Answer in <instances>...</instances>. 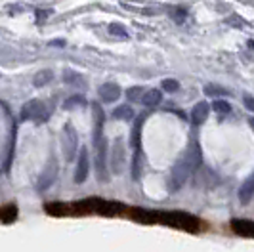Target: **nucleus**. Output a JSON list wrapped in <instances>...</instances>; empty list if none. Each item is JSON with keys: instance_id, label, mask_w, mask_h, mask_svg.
<instances>
[{"instance_id": "aec40b11", "label": "nucleus", "mask_w": 254, "mask_h": 252, "mask_svg": "<svg viewBox=\"0 0 254 252\" xmlns=\"http://www.w3.org/2000/svg\"><path fill=\"white\" fill-rule=\"evenodd\" d=\"M212 109H214V111H216L218 115H228V113H229V109H231V107H229V103H228V101L216 100V101H214V103H212Z\"/></svg>"}, {"instance_id": "b1692460", "label": "nucleus", "mask_w": 254, "mask_h": 252, "mask_svg": "<svg viewBox=\"0 0 254 252\" xmlns=\"http://www.w3.org/2000/svg\"><path fill=\"white\" fill-rule=\"evenodd\" d=\"M249 125H251V128L254 130V119H251V121H249Z\"/></svg>"}, {"instance_id": "4be33fe9", "label": "nucleus", "mask_w": 254, "mask_h": 252, "mask_svg": "<svg viewBox=\"0 0 254 252\" xmlns=\"http://www.w3.org/2000/svg\"><path fill=\"white\" fill-rule=\"evenodd\" d=\"M109 33L119 35V37H127V31H123V27L121 25H109Z\"/></svg>"}, {"instance_id": "6e6552de", "label": "nucleus", "mask_w": 254, "mask_h": 252, "mask_svg": "<svg viewBox=\"0 0 254 252\" xmlns=\"http://www.w3.org/2000/svg\"><path fill=\"white\" fill-rule=\"evenodd\" d=\"M58 172H60L58 159H56V155L52 153L50 159H48V163H46V166H44V170H42V174L38 176V182H37L38 191H46L50 186H54V182H56V178H58Z\"/></svg>"}, {"instance_id": "412c9836", "label": "nucleus", "mask_w": 254, "mask_h": 252, "mask_svg": "<svg viewBox=\"0 0 254 252\" xmlns=\"http://www.w3.org/2000/svg\"><path fill=\"white\" fill-rule=\"evenodd\" d=\"M163 90L170 92V94H174V92H178L180 90V82L178 80H174V78H165V80H163Z\"/></svg>"}, {"instance_id": "0eeeda50", "label": "nucleus", "mask_w": 254, "mask_h": 252, "mask_svg": "<svg viewBox=\"0 0 254 252\" xmlns=\"http://www.w3.org/2000/svg\"><path fill=\"white\" fill-rule=\"evenodd\" d=\"M62 147H64L65 161H73L78 157V136L73 125L64 126V134H62Z\"/></svg>"}, {"instance_id": "dca6fc26", "label": "nucleus", "mask_w": 254, "mask_h": 252, "mask_svg": "<svg viewBox=\"0 0 254 252\" xmlns=\"http://www.w3.org/2000/svg\"><path fill=\"white\" fill-rule=\"evenodd\" d=\"M113 117L115 119H121V121H130L134 117V111H132L130 105H119L113 111Z\"/></svg>"}, {"instance_id": "f8f14e48", "label": "nucleus", "mask_w": 254, "mask_h": 252, "mask_svg": "<svg viewBox=\"0 0 254 252\" xmlns=\"http://www.w3.org/2000/svg\"><path fill=\"white\" fill-rule=\"evenodd\" d=\"M161 100H163V92H161V90H157V88H151L143 94L141 103H143L145 107H157V105L161 103Z\"/></svg>"}, {"instance_id": "f257e3e1", "label": "nucleus", "mask_w": 254, "mask_h": 252, "mask_svg": "<svg viewBox=\"0 0 254 252\" xmlns=\"http://www.w3.org/2000/svg\"><path fill=\"white\" fill-rule=\"evenodd\" d=\"M94 113V153H96V174L98 180L105 184L109 180V164H107V157H109V145H107V138L103 136V123H105V115L100 105L92 107Z\"/></svg>"}, {"instance_id": "ddd939ff", "label": "nucleus", "mask_w": 254, "mask_h": 252, "mask_svg": "<svg viewBox=\"0 0 254 252\" xmlns=\"http://www.w3.org/2000/svg\"><path fill=\"white\" fill-rule=\"evenodd\" d=\"M253 197H254V174L249 178V180L241 186V189H239V199H241L243 204L251 202Z\"/></svg>"}, {"instance_id": "f03ea898", "label": "nucleus", "mask_w": 254, "mask_h": 252, "mask_svg": "<svg viewBox=\"0 0 254 252\" xmlns=\"http://www.w3.org/2000/svg\"><path fill=\"white\" fill-rule=\"evenodd\" d=\"M203 155H201V147L197 141H191L190 147L186 149L184 157L180 159L178 163L172 166L170 170V178H168V188L172 191H178L188 180L191 178V174L201 166Z\"/></svg>"}, {"instance_id": "5701e85b", "label": "nucleus", "mask_w": 254, "mask_h": 252, "mask_svg": "<svg viewBox=\"0 0 254 252\" xmlns=\"http://www.w3.org/2000/svg\"><path fill=\"white\" fill-rule=\"evenodd\" d=\"M243 101H245V107H247L249 111H254V98H251V96H245V98H243Z\"/></svg>"}, {"instance_id": "7ed1b4c3", "label": "nucleus", "mask_w": 254, "mask_h": 252, "mask_svg": "<svg viewBox=\"0 0 254 252\" xmlns=\"http://www.w3.org/2000/svg\"><path fill=\"white\" fill-rule=\"evenodd\" d=\"M132 218L143 222V224H151V222H161L165 226L180 227V229H195L199 226V220L195 216H190L186 212H168V210H141V208H134L132 210Z\"/></svg>"}, {"instance_id": "4468645a", "label": "nucleus", "mask_w": 254, "mask_h": 252, "mask_svg": "<svg viewBox=\"0 0 254 252\" xmlns=\"http://www.w3.org/2000/svg\"><path fill=\"white\" fill-rule=\"evenodd\" d=\"M44 210L52 216H67L71 212V206L65 202H48V204H44Z\"/></svg>"}, {"instance_id": "6ab92c4d", "label": "nucleus", "mask_w": 254, "mask_h": 252, "mask_svg": "<svg viewBox=\"0 0 254 252\" xmlns=\"http://www.w3.org/2000/svg\"><path fill=\"white\" fill-rule=\"evenodd\" d=\"M86 100L82 98V96H73V98H67L64 103L65 109H73V107H78V105H84Z\"/></svg>"}, {"instance_id": "9d476101", "label": "nucleus", "mask_w": 254, "mask_h": 252, "mask_svg": "<svg viewBox=\"0 0 254 252\" xmlns=\"http://www.w3.org/2000/svg\"><path fill=\"white\" fill-rule=\"evenodd\" d=\"M121 86L119 84H115V82H105L100 86V98H102L105 103H113L121 98Z\"/></svg>"}, {"instance_id": "9b49d317", "label": "nucleus", "mask_w": 254, "mask_h": 252, "mask_svg": "<svg viewBox=\"0 0 254 252\" xmlns=\"http://www.w3.org/2000/svg\"><path fill=\"white\" fill-rule=\"evenodd\" d=\"M210 113V103H206V101H199L195 107H193V111H191V123L193 125H203L204 121H206V117Z\"/></svg>"}, {"instance_id": "20e7f679", "label": "nucleus", "mask_w": 254, "mask_h": 252, "mask_svg": "<svg viewBox=\"0 0 254 252\" xmlns=\"http://www.w3.org/2000/svg\"><path fill=\"white\" fill-rule=\"evenodd\" d=\"M71 208H73V212H76V214H102V216H115L125 210V206L121 202L105 201L102 197L82 199V201L75 202Z\"/></svg>"}, {"instance_id": "39448f33", "label": "nucleus", "mask_w": 254, "mask_h": 252, "mask_svg": "<svg viewBox=\"0 0 254 252\" xmlns=\"http://www.w3.org/2000/svg\"><path fill=\"white\" fill-rule=\"evenodd\" d=\"M125 166H127V143L125 138H117L109 151V170L111 174L119 176L125 172Z\"/></svg>"}, {"instance_id": "a211bd4d", "label": "nucleus", "mask_w": 254, "mask_h": 252, "mask_svg": "<svg viewBox=\"0 0 254 252\" xmlns=\"http://www.w3.org/2000/svg\"><path fill=\"white\" fill-rule=\"evenodd\" d=\"M143 88L141 86H132L130 90H127V98L130 101H141V98H143Z\"/></svg>"}, {"instance_id": "1a4fd4ad", "label": "nucleus", "mask_w": 254, "mask_h": 252, "mask_svg": "<svg viewBox=\"0 0 254 252\" xmlns=\"http://www.w3.org/2000/svg\"><path fill=\"white\" fill-rule=\"evenodd\" d=\"M90 172V157L86 147L78 149V157H76V168H75V182L76 184H84Z\"/></svg>"}, {"instance_id": "423d86ee", "label": "nucleus", "mask_w": 254, "mask_h": 252, "mask_svg": "<svg viewBox=\"0 0 254 252\" xmlns=\"http://www.w3.org/2000/svg\"><path fill=\"white\" fill-rule=\"evenodd\" d=\"M50 117V109L44 101L31 100L27 101L21 109V121H37V123H44Z\"/></svg>"}, {"instance_id": "393cba45", "label": "nucleus", "mask_w": 254, "mask_h": 252, "mask_svg": "<svg viewBox=\"0 0 254 252\" xmlns=\"http://www.w3.org/2000/svg\"><path fill=\"white\" fill-rule=\"evenodd\" d=\"M249 44H251V48H253V50H254V40H251V42H249Z\"/></svg>"}, {"instance_id": "f3484780", "label": "nucleus", "mask_w": 254, "mask_h": 252, "mask_svg": "<svg viewBox=\"0 0 254 252\" xmlns=\"http://www.w3.org/2000/svg\"><path fill=\"white\" fill-rule=\"evenodd\" d=\"M50 80H52V71H46V69H44V71H40L38 75H35V78H33V84L40 88V86L48 84Z\"/></svg>"}, {"instance_id": "2eb2a0df", "label": "nucleus", "mask_w": 254, "mask_h": 252, "mask_svg": "<svg viewBox=\"0 0 254 252\" xmlns=\"http://www.w3.org/2000/svg\"><path fill=\"white\" fill-rule=\"evenodd\" d=\"M17 206L15 204H8V206H4V208H0V220L4 222V224H13L15 220H17Z\"/></svg>"}]
</instances>
